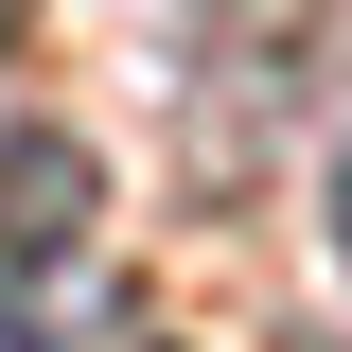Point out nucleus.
<instances>
[{
	"label": "nucleus",
	"mask_w": 352,
	"mask_h": 352,
	"mask_svg": "<svg viewBox=\"0 0 352 352\" xmlns=\"http://www.w3.org/2000/svg\"><path fill=\"white\" fill-rule=\"evenodd\" d=\"M88 212H106L88 141H71V124H0V335H18V352H71Z\"/></svg>",
	"instance_id": "f257e3e1"
},
{
	"label": "nucleus",
	"mask_w": 352,
	"mask_h": 352,
	"mask_svg": "<svg viewBox=\"0 0 352 352\" xmlns=\"http://www.w3.org/2000/svg\"><path fill=\"white\" fill-rule=\"evenodd\" d=\"M335 264H352V159H335Z\"/></svg>",
	"instance_id": "f03ea898"
},
{
	"label": "nucleus",
	"mask_w": 352,
	"mask_h": 352,
	"mask_svg": "<svg viewBox=\"0 0 352 352\" xmlns=\"http://www.w3.org/2000/svg\"><path fill=\"white\" fill-rule=\"evenodd\" d=\"M0 36H18V18H0Z\"/></svg>",
	"instance_id": "7ed1b4c3"
}]
</instances>
